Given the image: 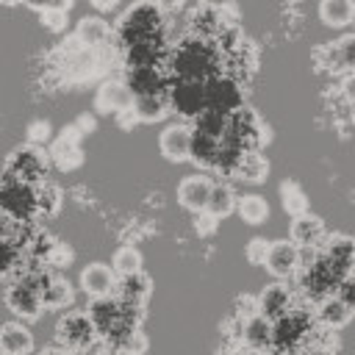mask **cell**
<instances>
[{
    "instance_id": "1",
    "label": "cell",
    "mask_w": 355,
    "mask_h": 355,
    "mask_svg": "<svg viewBox=\"0 0 355 355\" xmlns=\"http://www.w3.org/2000/svg\"><path fill=\"white\" fill-rule=\"evenodd\" d=\"M169 67L178 80H208L219 69V53L205 39H189L175 50Z\"/></svg>"
},
{
    "instance_id": "2",
    "label": "cell",
    "mask_w": 355,
    "mask_h": 355,
    "mask_svg": "<svg viewBox=\"0 0 355 355\" xmlns=\"http://www.w3.org/2000/svg\"><path fill=\"white\" fill-rule=\"evenodd\" d=\"M344 277H347V272H341L324 252H319V255H311V263L308 266H302L300 286H302L305 297L324 300V297H333V291L338 288V283Z\"/></svg>"
},
{
    "instance_id": "3",
    "label": "cell",
    "mask_w": 355,
    "mask_h": 355,
    "mask_svg": "<svg viewBox=\"0 0 355 355\" xmlns=\"http://www.w3.org/2000/svg\"><path fill=\"white\" fill-rule=\"evenodd\" d=\"M158 25H161V11H158L155 0H139L119 19V39H122L125 47H130L141 39L155 36Z\"/></svg>"
},
{
    "instance_id": "4",
    "label": "cell",
    "mask_w": 355,
    "mask_h": 355,
    "mask_svg": "<svg viewBox=\"0 0 355 355\" xmlns=\"http://www.w3.org/2000/svg\"><path fill=\"white\" fill-rule=\"evenodd\" d=\"M36 208H39L36 189L31 183L3 178V183H0V214L3 216L14 219V222H22V219H31Z\"/></svg>"
},
{
    "instance_id": "5",
    "label": "cell",
    "mask_w": 355,
    "mask_h": 355,
    "mask_svg": "<svg viewBox=\"0 0 355 355\" xmlns=\"http://www.w3.org/2000/svg\"><path fill=\"white\" fill-rule=\"evenodd\" d=\"M6 302H8V308H11L17 316H22V319H36L39 311L44 308L42 291H39V277H36V275H22V277H17V280L8 286V291H6Z\"/></svg>"
},
{
    "instance_id": "6",
    "label": "cell",
    "mask_w": 355,
    "mask_h": 355,
    "mask_svg": "<svg viewBox=\"0 0 355 355\" xmlns=\"http://www.w3.org/2000/svg\"><path fill=\"white\" fill-rule=\"evenodd\" d=\"M311 333V319L305 311H288L280 319L272 322V347L277 352L297 349L300 341H305Z\"/></svg>"
},
{
    "instance_id": "7",
    "label": "cell",
    "mask_w": 355,
    "mask_h": 355,
    "mask_svg": "<svg viewBox=\"0 0 355 355\" xmlns=\"http://www.w3.org/2000/svg\"><path fill=\"white\" fill-rule=\"evenodd\" d=\"M94 336H97V330H94L89 313L72 311V313H67V316L58 319L55 338H58V344H61L64 349H69V352H72V349H86V347H92Z\"/></svg>"
},
{
    "instance_id": "8",
    "label": "cell",
    "mask_w": 355,
    "mask_h": 355,
    "mask_svg": "<svg viewBox=\"0 0 355 355\" xmlns=\"http://www.w3.org/2000/svg\"><path fill=\"white\" fill-rule=\"evenodd\" d=\"M169 105L183 116H200L208 108L205 100V80H178L169 92Z\"/></svg>"
},
{
    "instance_id": "9",
    "label": "cell",
    "mask_w": 355,
    "mask_h": 355,
    "mask_svg": "<svg viewBox=\"0 0 355 355\" xmlns=\"http://www.w3.org/2000/svg\"><path fill=\"white\" fill-rule=\"evenodd\" d=\"M266 272L275 275L277 280L283 277H291L300 272L302 266V250L291 241V239H283V241H272L269 244V252H266V261H263Z\"/></svg>"
},
{
    "instance_id": "10",
    "label": "cell",
    "mask_w": 355,
    "mask_h": 355,
    "mask_svg": "<svg viewBox=\"0 0 355 355\" xmlns=\"http://www.w3.org/2000/svg\"><path fill=\"white\" fill-rule=\"evenodd\" d=\"M205 100L211 111H222V114H233L241 108V89L233 78L227 75H214L205 80Z\"/></svg>"
},
{
    "instance_id": "11",
    "label": "cell",
    "mask_w": 355,
    "mask_h": 355,
    "mask_svg": "<svg viewBox=\"0 0 355 355\" xmlns=\"http://www.w3.org/2000/svg\"><path fill=\"white\" fill-rule=\"evenodd\" d=\"M44 155L36 150V147H22L17 150L11 158H8V169H6V178H14V180H22V183H39L44 178Z\"/></svg>"
},
{
    "instance_id": "12",
    "label": "cell",
    "mask_w": 355,
    "mask_h": 355,
    "mask_svg": "<svg viewBox=\"0 0 355 355\" xmlns=\"http://www.w3.org/2000/svg\"><path fill=\"white\" fill-rule=\"evenodd\" d=\"M191 141H194V130L183 122H172L161 130L158 136V147L164 153L166 161H186L191 158Z\"/></svg>"
},
{
    "instance_id": "13",
    "label": "cell",
    "mask_w": 355,
    "mask_h": 355,
    "mask_svg": "<svg viewBox=\"0 0 355 355\" xmlns=\"http://www.w3.org/2000/svg\"><path fill=\"white\" fill-rule=\"evenodd\" d=\"M211 191H214V180L211 178H205V175H189L178 186V202L183 208L194 211V214H202L208 208Z\"/></svg>"
},
{
    "instance_id": "14",
    "label": "cell",
    "mask_w": 355,
    "mask_h": 355,
    "mask_svg": "<svg viewBox=\"0 0 355 355\" xmlns=\"http://www.w3.org/2000/svg\"><path fill=\"white\" fill-rule=\"evenodd\" d=\"M291 241H294L300 250H316V247H324L327 233H324L322 219L313 216V214L294 216V222H291Z\"/></svg>"
},
{
    "instance_id": "15",
    "label": "cell",
    "mask_w": 355,
    "mask_h": 355,
    "mask_svg": "<svg viewBox=\"0 0 355 355\" xmlns=\"http://www.w3.org/2000/svg\"><path fill=\"white\" fill-rule=\"evenodd\" d=\"M97 108L105 114H125L133 108V92L128 89L125 80H105L97 89Z\"/></svg>"
},
{
    "instance_id": "16",
    "label": "cell",
    "mask_w": 355,
    "mask_h": 355,
    "mask_svg": "<svg viewBox=\"0 0 355 355\" xmlns=\"http://www.w3.org/2000/svg\"><path fill=\"white\" fill-rule=\"evenodd\" d=\"M125 83L133 92V97H141V94H166L169 92L166 78L161 75L158 67H130Z\"/></svg>"
},
{
    "instance_id": "17",
    "label": "cell",
    "mask_w": 355,
    "mask_h": 355,
    "mask_svg": "<svg viewBox=\"0 0 355 355\" xmlns=\"http://www.w3.org/2000/svg\"><path fill=\"white\" fill-rule=\"evenodd\" d=\"M80 288L97 300V297H111V291L116 288V275L111 266L105 263H89L83 272H80Z\"/></svg>"
},
{
    "instance_id": "18",
    "label": "cell",
    "mask_w": 355,
    "mask_h": 355,
    "mask_svg": "<svg viewBox=\"0 0 355 355\" xmlns=\"http://www.w3.org/2000/svg\"><path fill=\"white\" fill-rule=\"evenodd\" d=\"M288 311H291V291H288V286L269 283V286L261 288V294H258V313L261 316L275 322V319H280Z\"/></svg>"
},
{
    "instance_id": "19",
    "label": "cell",
    "mask_w": 355,
    "mask_h": 355,
    "mask_svg": "<svg viewBox=\"0 0 355 355\" xmlns=\"http://www.w3.org/2000/svg\"><path fill=\"white\" fill-rule=\"evenodd\" d=\"M36 277H39V291H42L44 308H67L72 302V286L67 277L50 275V272H36Z\"/></svg>"
},
{
    "instance_id": "20",
    "label": "cell",
    "mask_w": 355,
    "mask_h": 355,
    "mask_svg": "<svg viewBox=\"0 0 355 355\" xmlns=\"http://www.w3.org/2000/svg\"><path fill=\"white\" fill-rule=\"evenodd\" d=\"M0 349L11 355H31L33 352V336L25 324L8 322L0 327Z\"/></svg>"
},
{
    "instance_id": "21",
    "label": "cell",
    "mask_w": 355,
    "mask_h": 355,
    "mask_svg": "<svg viewBox=\"0 0 355 355\" xmlns=\"http://www.w3.org/2000/svg\"><path fill=\"white\" fill-rule=\"evenodd\" d=\"M322 252L341 269V272H355V239H349V236H330L327 241H324V247H322Z\"/></svg>"
},
{
    "instance_id": "22",
    "label": "cell",
    "mask_w": 355,
    "mask_h": 355,
    "mask_svg": "<svg viewBox=\"0 0 355 355\" xmlns=\"http://www.w3.org/2000/svg\"><path fill=\"white\" fill-rule=\"evenodd\" d=\"M324 53H327L324 69H330V72H349V69H355V33L352 36H341L338 42L324 47Z\"/></svg>"
},
{
    "instance_id": "23",
    "label": "cell",
    "mask_w": 355,
    "mask_h": 355,
    "mask_svg": "<svg viewBox=\"0 0 355 355\" xmlns=\"http://www.w3.org/2000/svg\"><path fill=\"white\" fill-rule=\"evenodd\" d=\"M53 158L58 161L61 169H69L75 164H80V130L78 125H72L69 130H64L55 144H53Z\"/></svg>"
},
{
    "instance_id": "24",
    "label": "cell",
    "mask_w": 355,
    "mask_h": 355,
    "mask_svg": "<svg viewBox=\"0 0 355 355\" xmlns=\"http://www.w3.org/2000/svg\"><path fill=\"white\" fill-rule=\"evenodd\" d=\"M108 36H111V28H108V22L103 17H83L78 22V28H75V42L83 44L86 50L105 44Z\"/></svg>"
},
{
    "instance_id": "25",
    "label": "cell",
    "mask_w": 355,
    "mask_h": 355,
    "mask_svg": "<svg viewBox=\"0 0 355 355\" xmlns=\"http://www.w3.org/2000/svg\"><path fill=\"white\" fill-rule=\"evenodd\" d=\"M116 288H119V294H116V297H119L125 305L141 308V305L150 300V277H147L144 272H136V275L122 277V280L116 283Z\"/></svg>"
},
{
    "instance_id": "26",
    "label": "cell",
    "mask_w": 355,
    "mask_h": 355,
    "mask_svg": "<svg viewBox=\"0 0 355 355\" xmlns=\"http://www.w3.org/2000/svg\"><path fill=\"white\" fill-rule=\"evenodd\" d=\"M352 308L349 305H344L338 297H324L322 302H319V311H316V319L327 327V330H338V327H344L349 319H352Z\"/></svg>"
},
{
    "instance_id": "27",
    "label": "cell",
    "mask_w": 355,
    "mask_h": 355,
    "mask_svg": "<svg viewBox=\"0 0 355 355\" xmlns=\"http://www.w3.org/2000/svg\"><path fill=\"white\" fill-rule=\"evenodd\" d=\"M319 17L330 28H347L355 22V6H352V0H322Z\"/></svg>"
},
{
    "instance_id": "28",
    "label": "cell",
    "mask_w": 355,
    "mask_h": 355,
    "mask_svg": "<svg viewBox=\"0 0 355 355\" xmlns=\"http://www.w3.org/2000/svg\"><path fill=\"white\" fill-rule=\"evenodd\" d=\"M169 111V97L166 94H141L133 97V114L139 122H158Z\"/></svg>"
},
{
    "instance_id": "29",
    "label": "cell",
    "mask_w": 355,
    "mask_h": 355,
    "mask_svg": "<svg viewBox=\"0 0 355 355\" xmlns=\"http://www.w3.org/2000/svg\"><path fill=\"white\" fill-rule=\"evenodd\" d=\"M244 341L252 347V349H266L272 347V319L255 313L244 322Z\"/></svg>"
},
{
    "instance_id": "30",
    "label": "cell",
    "mask_w": 355,
    "mask_h": 355,
    "mask_svg": "<svg viewBox=\"0 0 355 355\" xmlns=\"http://www.w3.org/2000/svg\"><path fill=\"white\" fill-rule=\"evenodd\" d=\"M233 175H239L241 180H250V183H261L266 175H269V161L263 155H258L255 150H247L239 161V166L233 169Z\"/></svg>"
},
{
    "instance_id": "31",
    "label": "cell",
    "mask_w": 355,
    "mask_h": 355,
    "mask_svg": "<svg viewBox=\"0 0 355 355\" xmlns=\"http://www.w3.org/2000/svg\"><path fill=\"white\" fill-rule=\"evenodd\" d=\"M236 211H239V216H241L247 225H263L266 216H269V202H266L261 194H244V197L236 202Z\"/></svg>"
},
{
    "instance_id": "32",
    "label": "cell",
    "mask_w": 355,
    "mask_h": 355,
    "mask_svg": "<svg viewBox=\"0 0 355 355\" xmlns=\"http://www.w3.org/2000/svg\"><path fill=\"white\" fill-rule=\"evenodd\" d=\"M280 200H283V211H286L288 216H302V214H308V197H305V191L300 189V183L283 180V183H280Z\"/></svg>"
},
{
    "instance_id": "33",
    "label": "cell",
    "mask_w": 355,
    "mask_h": 355,
    "mask_svg": "<svg viewBox=\"0 0 355 355\" xmlns=\"http://www.w3.org/2000/svg\"><path fill=\"white\" fill-rule=\"evenodd\" d=\"M236 202H239V200H236V194H233V189H230L227 183H214V191H211V200H208L205 214L222 219V216H227V214L236 208Z\"/></svg>"
},
{
    "instance_id": "34",
    "label": "cell",
    "mask_w": 355,
    "mask_h": 355,
    "mask_svg": "<svg viewBox=\"0 0 355 355\" xmlns=\"http://www.w3.org/2000/svg\"><path fill=\"white\" fill-rule=\"evenodd\" d=\"M111 269H114V275H119V277H128V275L141 272V252H139L133 244L119 247V250L114 252V258H111Z\"/></svg>"
},
{
    "instance_id": "35",
    "label": "cell",
    "mask_w": 355,
    "mask_h": 355,
    "mask_svg": "<svg viewBox=\"0 0 355 355\" xmlns=\"http://www.w3.org/2000/svg\"><path fill=\"white\" fill-rule=\"evenodd\" d=\"M191 25L200 36H214L219 28H222V17H219V8L216 6H200L194 14H191Z\"/></svg>"
},
{
    "instance_id": "36",
    "label": "cell",
    "mask_w": 355,
    "mask_h": 355,
    "mask_svg": "<svg viewBox=\"0 0 355 355\" xmlns=\"http://www.w3.org/2000/svg\"><path fill=\"white\" fill-rule=\"evenodd\" d=\"M36 202H39V211L55 214L58 205H61V191H58L53 183H39V186H36Z\"/></svg>"
},
{
    "instance_id": "37",
    "label": "cell",
    "mask_w": 355,
    "mask_h": 355,
    "mask_svg": "<svg viewBox=\"0 0 355 355\" xmlns=\"http://www.w3.org/2000/svg\"><path fill=\"white\" fill-rule=\"evenodd\" d=\"M17 244L11 241V239H6V236H0V275H8L11 269H14V263H17Z\"/></svg>"
},
{
    "instance_id": "38",
    "label": "cell",
    "mask_w": 355,
    "mask_h": 355,
    "mask_svg": "<svg viewBox=\"0 0 355 355\" xmlns=\"http://www.w3.org/2000/svg\"><path fill=\"white\" fill-rule=\"evenodd\" d=\"M119 352H122V355H144V352H147V336H144L141 330H133V333L125 338V344L119 347Z\"/></svg>"
},
{
    "instance_id": "39",
    "label": "cell",
    "mask_w": 355,
    "mask_h": 355,
    "mask_svg": "<svg viewBox=\"0 0 355 355\" xmlns=\"http://www.w3.org/2000/svg\"><path fill=\"white\" fill-rule=\"evenodd\" d=\"M42 25H44L47 31H53V33L64 31V25H67V11H64V8H44V11H42Z\"/></svg>"
},
{
    "instance_id": "40",
    "label": "cell",
    "mask_w": 355,
    "mask_h": 355,
    "mask_svg": "<svg viewBox=\"0 0 355 355\" xmlns=\"http://www.w3.org/2000/svg\"><path fill=\"white\" fill-rule=\"evenodd\" d=\"M269 244L272 241H266V239H252L250 244H247V261L250 263H255V266H263V261H266V252H269Z\"/></svg>"
},
{
    "instance_id": "41",
    "label": "cell",
    "mask_w": 355,
    "mask_h": 355,
    "mask_svg": "<svg viewBox=\"0 0 355 355\" xmlns=\"http://www.w3.org/2000/svg\"><path fill=\"white\" fill-rule=\"evenodd\" d=\"M336 297H338L344 305H349V308L355 311V272H349V275H347V277L338 283Z\"/></svg>"
},
{
    "instance_id": "42",
    "label": "cell",
    "mask_w": 355,
    "mask_h": 355,
    "mask_svg": "<svg viewBox=\"0 0 355 355\" xmlns=\"http://www.w3.org/2000/svg\"><path fill=\"white\" fill-rule=\"evenodd\" d=\"M47 139H50V122L36 119V122L28 125V141H31V147H33V144H42V141H47Z\"/></svg>"
},
{
    "instance_id": "43",
    "label": "cell",
    "mask_w": 355,
    "mask_h": 355,
    "mask_svg": "<svg viewBox=\"0 0 355 355\" xmlns=\"http://www.w3.org/2000/svg\"><path fill=\"white\" fill-rule=\"evenodd\" d=\"M341 92H344V97L355 105V72H347V78H344V83H341Z\"/></svg>"
},
{
    "instance_id": "44",
    "label": "cell",
    "mask_w": 355,
    "mask_h": 355,
    "mask_svg": "<svg viewBox=\"0 0 355 355\" xmlns=\"http://www.w3.org/2000/svg\"><path fill=\"white\" fill-rule=\"evenodd\" d=\"M183 3H186V0H155V6H158V11H161V14L180 11V8H183Z\"/></svg>"
},
{
    "instance_id": "45",
    "label": "cell",
    "mask_w": 355,
    "mask_h": 355,
    "mask_svg": "<svg viewBox=\"0 0 355 355\" xmlns=\"http://www.w3.org/2000/svg\"><path fill=\"white\" fill-rule=\"evenodd\" d=\"M89 3H92L97 11H111V8H114L119 0H89Z\"/></svg>"
},
{
    "instance_id": "46",
    "label": "cell",
    "mask_w": 355,
    "mask_h": 355,
    "mask_svg": "<svg viewBox=\"0 0 355 355\" xmlns=\"http://www.w3.org/2000/svg\"><path fill=\"white\" fill-rule=\"evenodd\" d=\"M42 355H72L69 349H64V347H50V349H44Z\"/></svg>"
},
{
    "instance_id": "47",
    "label": "cell",
    "mask_w": 355,
    "mask_h": 355,
    "mask_svg": "<svg viewBox=\"0 0 355 355\" xmlns=\"http://www.w3.org/2000/svg\"><path fill=\"white\" fill-rule=\"evenodd\" d=\"M94 355H122V352H119L116 347H108V344H105V347H103V349H97Z\"/></svg>"
},
{
    "instance_id": "48",
    "label": "cell",
    "mask_w": 355,
    "mask_h": 355,
    "mask_svg": "<svg viewBox=\"0 0 355 355\" xmlns=\"http://www.w3.org/2000/svg\"><path fill=\"white\" fill-rule=\"evenodd\" d=\"M352 122H355V108H352Z\"/></svg>"
},
{
    "instance_id": "49",
    "label": "cell",
    "mask_w": 355,
    "mask_h": 355,
    "mask_svg": "<svg viewBox=\"0 0 355 355\" xmlns=\"http://www.w3.org/2000/svg\"><path fill=\"white\" fill-rule=\"evenodd\" d=\"M0 355H11V352H3V349H0Z\"/></svg>"
},
{
    "instance_id": "50",
    "label": "cell",
    "mask_w": 355,
    "mask_h": 355,
    "mask_svg": "<svg viewBox=\"0 0 355 355\" xmlns=\"http://www.w3.org/2000/svg\"><path fill=\"white\" fill-rule=\"evenodd\" d=\"M352 6H355V0H352Z\"/></svg>"
}]
</instances>
